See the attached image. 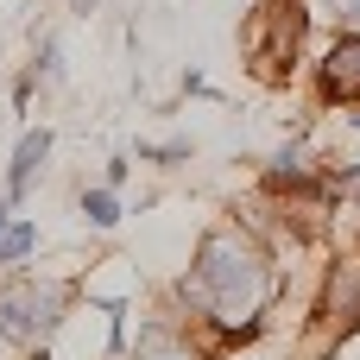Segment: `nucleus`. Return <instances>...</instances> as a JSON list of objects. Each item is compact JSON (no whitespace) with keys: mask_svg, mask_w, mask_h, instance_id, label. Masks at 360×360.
<instances>
[{"mask_svg":"<svg viewBox=\"0 0 360 360\" xmlns=\"http://www.w3.org/2000/svg\"><path fill=\"white\" fill-rule=\"evenodd\" d=\"M278 285H285V272H278L272 240L247 215H221L196 234L190 272L165 291V304L221 360L228 348H240L266 329V310L278 304Z\"/></svg>","mask_w":360,"mask_h":360,"instance_id":"nucleus-1","label":"nucleus"},{"mask_svg":"<svg viewBox=\"0 0 360 360\" xmlns=\"http://www.w3.org/2000/svg\"><path fill=\"white\" fill-rule=\"evenodd\" d=\"M82 285L76 278H51V272H6L0 278V348L19 360H44L57 348L63 323L76 316Z\"/></svg>","mask_w":360,"mask_h":360,"instance_id":"nucleus-2","label":"nucleus"},{"mask_svg":"<svg viewBox=\"0 0 360 360\" xmlns=\"http://www.w3.org/2000/svg\"><path fill=\"white\" fill-rule=\"evenodd\" d=\"M310 19H316L310 0H259V6L247 13V25H240V57H247V70H253L266 89L291 82V70H297V57H304V38H310Z\"/></svg>","mask_w":360,"mask_h":360,"instance_id":"nucleus-3","label":"nucleus"},{"mask_svg":"<svg viewBox=\"0 0 360 360\" xmlns=\"http://www.w3.org/2000/svg\"><path fill=\"white\" fill-rule=\"evenodd\" d=\"M310 354H329L342 348L348 335H360V259H335L329 278H323V297L310 310Z\"/></svg>","mask_w":360,"mask_h":360,"instance_id":"nucleus-4","label":"nucleus"},{"mask_svg":"<svg viewBox=\"0 0 360 360\" xmlns=\"http://www.w3.org/2000/svg\"><path fill=\"white\" fill-rule=\"evenodd\" d=\"M120 360H215V354L171 304H158V310L139 316V329H127V354Z\"/></svg>","mask_w":360,"mask_h":360,"instance_id":"nucleus-5","label":"nucleus"},{"mask_svg":"<svg viewBox=\"0 0 360 360\" xmlns=\"http://www.w3.org/2000/svg\"><path fill=\"white\" fill-rule=\"evenodd\" d=\"M316 101L323 108H360V25L342 32L316 57Z\"/></svg>","mask_w":360,"mask_h":360,"instance_id":"nucleus-6","label":"nucleus"},{"mask_svg":"<svg viewBox=\"0 0 360 360\" xmlns=\"http://www.w3.org/2000/svg\"><path fill=\"white\" fill-rule=\"evenodd\" d=\"M51 152H57V133L51 127H25L19 139H13V158H6V202L19 209L32 190H38V177H44V165H51Z\"/></svg>","mask_w":360,"mask_h":360,"instance_id":"nucleus-7","label":"nucleus"},{"mask_svg":"<svg viewBox=\"0 0 360 360\" xmlns=\"http://www.w3.org/2000/svg\"><path fill=\"white\" fill-rule=\"evenodd\" d=\"M63 89V44L57 38H38V51H32V63L19 70V82H13V108L25 114L32 108V95H57Z\"/></svg>","mask_w":360,"mask_h":360,"instance_id":"nucleus-8","label":"nucleus"},{"mask_svg":"<svg viewBox=\"0 0 360 360\" xmlns=\"http://www.w3.org/2000/svg\"><path fill=\"white\" fill-rule=\"evenodd\" d=\"M297 177H316V165H310V146H304V133H291L285 146H272L266 152V190H285V184H297Z\"/></svg>","mask_w":360,"mask_h":360,"instance_id":"nucleus-9","label":"nucleus"},{"mask_svg":"<svg viewBox=\"0 0 360 360\" xmlns=\"http://www.w3.org/2000/svg\"><path fill=\"white\" fill-rule=\"evenodd\" d=\"M76 215H82L95 234H114V228H120V215H127V202H120V190H114V184H82V190H76Z\"/></svg>","mask_w":360,"mask_h":360,"instance_id":"nucleus-10","label":"nucleus"},{"mask_svg":"<svg viewBox=\"0 0 360 360\" xmlns=\"http://www.w3.org/2000/svg\"><path fill=\"white\" fill-rule=\"evenodd\" d=\"M32 253H38V221L13 215V221H6V234H0V272H19Z\"/></svg>","mask_w":360,"mask_h":360,"instance_id":"nucleus-11","label":"nucleus"},{"mask_svg":"<svg viewBox=\"0 0 360 360\" xmlns=\"http://www.w3.org/2000/svg\"><path fill=\"white\" fill-rule=\"evenodd\" d=\"M196 158L190 139H158V146H139V165H158V171H184Z\"/></svg>","mask_w":360,"mask_h":360,"instance_id":"nucleus-12","label":"nucleus"},{"mask_svg":"<svg viewBox=\"0 0 360 360\" xmlns=\"http://www.w3.org/2000/svg\"><path fill=\"white\" fill-rule=\"evenodd\" d=\"M127 177H133V158H127V152H114V158L101 165V184H114V190H120Z\"/></svg>","mask_w":360,"mask_h":360,"instance_id":"nucleus-13","label":"nucleus"},{"mask_svg":"<svg viewBox=\"0 0 360 360\" xmlns=\"http://www.w3.org/2000/svg\"><path fill=\"white\" fill-rule=\"evenodd\" d=\"M316 13H335V19H348V25H360V0H310Z\"/></svg>","mask_w":360,"mask_h":360,"instance_id":"nucleus-14","label":"nucleus"},{"mask_svg":"<svg viewBox=\"0 0 360 360\" xmlns=\"http://www.w3.org/2000/svg\"><path fill=\"white\" fill-rule=\"evenodd\" d=\"M177 89H184V95H215V82H209L202 70H184V82H177Z\"/></svg>","mask_w":360,"mask_h":360,"instance_id":"nucleus-15","label":"nucleus"},{"mask_svg":"<svg viewBox=\"0 0 360 360\" xmlns=\"http://www.w3.org/2000/svg\"><path fill=\"white\" fill-rule=\"evenodd\" d=\"M63 6H70L76 19H89V13H101V0H63Z\"/></svg>","mask_w":360,"mask_h":360,"instance_id":"nucleus-16","label":"nucleus"},{"mask_svg":"<svg viewBox=\"0 0 360 360\" xmlns=\"http://www.w3.org/2000/svg\"><path fill=\"white\" fill-rule=\"evenodd\" d=\"M6 221H13V202H6V190H0V234H6Z\"/></svg>","mask_w":360,"mask_h":360,"instance_id":"nucleus-17","label":"nucleus"},{"mask_svg":"<svg viewBox=\"0 0 360 360\" xmlns=\"http://www.w3.org/2000/svg\"><path fill=\"white\" fill-rule=\"evenodd\" d=\"M354 215H360V202H354ZM354 228H360V221H354Z\"/></svg>","mask_w":360,"mask_h":360,"instance_id":"nucleus-18","label":"nucleus"},{"mask_svg":"<svg viewBox=\"0 0 360 360\" xmlns=\"http://www.w3.org/2000/svg\"><path fill=\"white\" fill-rule=\"evenodd\" d=\"M0 360H6V354H0Z\"/></svg>","mask_w":360,"mask_h":360,"instance_id":"nucleus-19","label":"nucleus"}]
</instances>
